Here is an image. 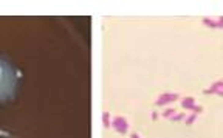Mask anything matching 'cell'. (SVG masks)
Listing matches in <instances>:
<instances>
[{"label":"cell","mask_w":223,"mask_h":138,"mask_svg":"<svg viewBox=\"0 0 223 138\" xmlns=\"http://www.w3.org/2000/svg\"><path fill=\"white\" fill-rule=\"evenodd\" d=\"M19 75L13 64H9L6 59L0 58V103H5L11 99L17 88Z\"/></svg>","instance_id":"1"}]
</instances>
